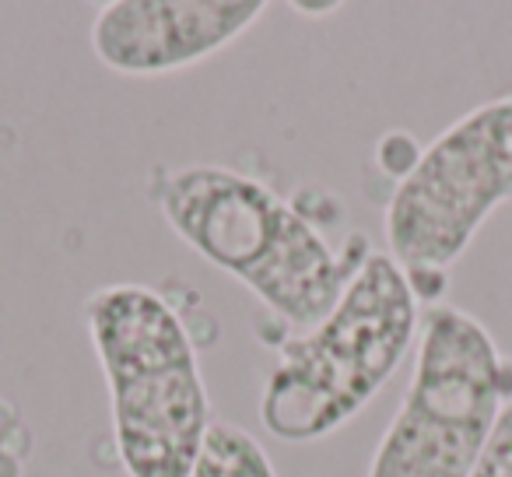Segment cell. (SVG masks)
Wrapping results in <instances>:
<instances>
[{
	"label": "cell",
	"instance_id": "6da1fadb",
	"mask_svg": "<svg viewBox=\"0 0 512 477\" xmlns=\"http://www.w3.org/2000/svg\"><path fill=\"white\" fill-rule=\"evenodd\" d=\"M151 200L165 225L218 271L232 274L285 327L313 330L369 260L365 235L334 253L320 225L267 183L225 165L155 169Z\"/></svg>",
	"mask_w": 512,
	"mask_h": 477
},
{
	"label": "cell",
	"instance_id": "7a4b0ae2",
	"mask_svg": "<svg viewBox=\"0 0 512 477\" xmlns=\"http://www.w3.org/2000/svg\"><path fill=\"white\" fill-rule=\"evenodd\" d=\"M85 327L106 376L120 467L127 477H190L214 421L176 306L148 285H106L88 295Z\"/></svg>",
	"mask_w": 512,
	"mask_h": 477
},
{
	"label": "cell",
	"instance_id": "3957f363",
	"mask_svg": "<svg viewBox=\"0 0 512 477\" xmlns=\"http://www.w3.org/2000/svg\"><path fill=\"white\" fill-rule=\"evenodd\" d=\"M418 330L421 309L404 267L390 253H369L327 320L281 341L260 397L264 428L285 442L327 439L383 390Z\"/></svg>",
	"mask_w": 512,
	"mask_h": 477
},
{
	"label": "cell",
	"instance_id": "277c9868",
	"mask_svg": "<svg viewBox=\"0 0 512 477\" xmlns=\"http://www.w3.org/2000/svg\"><path fill=\"white\" fill-rule=\"evenodd\" d=\"M404 404L386 425L369 477H470L502 414L498 351L467 309L428 306Z\"/></svg>",
	"mask_w": 512,
	"mask_h": 477
},
{
	"label": "cell",
	"instance_id": "5b68a950",
	"mask_svg": "<svg viewBox=\"0 0 512 477\" xmlns=\"http://www.w3.org/2000/svg\"><path fill=\"white\" fill-rule=\"evenodd\" d=\"M512 200V95L449 123L383 211L390 257L404 271H449L481 225Z\"/></svg>",
	"mask_w": 512,
	"mask_h": 477
},
{
	"label": "cell",
	"instance_id": "8992f818",
	"mask_svg": "<svg viewBox=\"0 0 512 477\" xmlns=\"http://www.w3.org/2000/svg\"><path fill=\"white\" fill-rule=\"evenodd\" d=\"M264 15V0H109L88 43L106 71L162 78L228 50Z\"/></svg>",
	"mask_w": 512,
	"mask_h": 477
},
{
	"label": "cell",
	"instance_id": "52a82bcc",
	"mask_svg": "<svg viewBox=\"0 0 512 477\" xmlns=\"http://www.w3.org/2000/svg\"><path fill=\"white\" fill-rule=\"evenodd\" d=\"M190 477H278L267 449L239 425L214 421Z\"/></svg>",
	"mask_w": 512,
	"mask_h": 477
},
{
	"label": "cell",
	"instance_id": "ba28073f",
	"mask_svg": "<svg viewBox=\"0 0 512 477\" xmlns=\"http://www.w3.org/2000/svg\"><path fill=\"white\" fill-rule=\"evenodd\" d=\"M421 151L425 148H421L414 134H407V130H386L376 141V165L393 183H404V179L418 169Z\"/></svg>",
	"mask_w": 512,
	"mask_h": 477
},
{
	"label": "cell",
	"instance_id": "9c48e42d",
	"mask_svg": "<svg viewBox=\"0 0 512 477\" xmlns=\"http://www.w3.org/2000/svg\"><path fill=\"white\" fill-rule=\"evenodd\" d=\"M470 477H512V400L498 414Z\"/></svg>",
	"mask_w": 512,
	"mask_h": 477
},
{
	"label": "cell",
	"instance_id": "30bf717a",
	"mask_svg": "<svg viewBox=\"0 0 512 477\" xmlns=\"http://www.w3.org/2000/svg\"><path fill=\"white\" fill-rule=\"evenodd\" d=\"M22 435H29V432H25L18 407L11 404L8 397H0V449H4V446H15V442L22 439Z\"/></svg>",
	"mask_w": 512,
	"mask_h": 477
},
{
	"label": "cell",
	"instance_id": "8fae6325",
	"mask_svg": "<svg viewBox=\"0 0 512 477\" xmlns=\"http://www.w3.org/2000/svg\"><path fill=\"white\" fill-rule=\"evenodd\" d=\"M0 477H22V456L11 446L0 449Z\"/></svg>",
	"mask_w": 512,
	"mask_h": 477
},
{
	"label": "cell",
	"instance_id": "7c38bea8",
	"mask_svg": "<svg viewBox=\"0 0 512 477\" xmlns=\"http://www.w3.org/2000/svg\"><path fill=\"white\" fill-rule=\"evenodd\" d=\"M295 11H302V15H334L341 4H292Z\"/></svg>",
	"mask_w": 512,
	"mask_h": 477
}]
</instances>
